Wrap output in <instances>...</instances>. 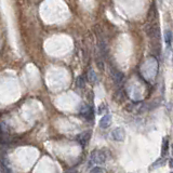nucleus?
<instances>
[{"mask_svg": "<svg viewBox=\"0 0 173 173\" xmlns=\"http://www.w3.org/2000/svg\"><path fill=\"white\" fill-rule=\"evenodd\" d=\"M172 39H173V36H172V31L170 30V29H167L166 31H164V41H166L167 45H171V42H172Z\"/></svg>", "mask_w": 173, "mask_h": 173, "instance_id": "obj_8", "label": "nucleus"}, {"mask_svg": "<svg viewBox=\"0 0 173 173\" xmlns=\"http://www.w3.org/2000/svg\"><path fill=\"white\" fill-rule=\"evenodd\" d=\"M144 30L149 38H156V39L159 38V28H158V26H156V25H153V24L146 25V26L144 27Z\"/></svg>", "mask_w": 173, "mask_h": 173, "instance_id": "obj_2", "label": "nucleus"}, {"mask_svg": "<svg viewBox=\"0 0 173 173\" xmlns=\"http://www.w3.org/2000/svg\"><path fill=\"white\" fill-rule=\"evenodd\" d=\"M88 79H89V81L92 82V83L98 81V76H96L95 71H94L93 69H90V70L88 71Z\"/></svg>", "mask_w": 173, "mask_h": 173, "instance_id": "obj_9", "label": "nucleus"}, {"mask_svg": "<svg viewBox=\"0 0 173 173\" xmlns=\"http://www.w3.org/2000/svg\"><path fill=\"white\" fill-rule=\"evenodd\" d=\"M164 158H163V156H162L161 158H159V159L157 160V161H155L154 162L153 164H151V170H153V169H156V168H159V167H161L162 164L164 163Z\"/></svg>", "mask_w": 173, "mask_h": 173, "instance_id": "obj_10", "label": "nucleus"}, {"mask_svg": "<svg viewBox=\"0 0 173 173\" xmlns=\"http://www.w3.org/2000/svg\"><path fill=\"white\" fill-rule=\"evenodd\" d=\"M169 166H170V168L173 169V158H171V159L169 160Z\"/></svg>", "mask_w": 173, "mask_h": 173, "instance_id": "obj_14", "label": "nucleus"}, {"mask_svg": "<svg viewBox=\"0 0 173 173\" xmlns=\"http://www.w3.org/2000/svg\"><path fill=\"white\" fill-rule=\"evenodd\" d=\"M90 159L93 163L96 164H102L106 161V155L103 151H93L90 155Z\"/></svg>", "mask_w": 173, "mask_h": 173, "instance_id": "obj_1", "label": "nucleus"}, {"mask_svg": "<svg viewBox=\"0 0 173 173\" xmlns=\"http://www.w3.org/2000/svg\"><path fill=\"white\" fill-rule=\"evenodd\" d=\"M80 114L86 118V120H93V111L88 105H82L81 109H80Z\"/></svg>", "mask_w": 173, "mask_h": 173, "instance_id": "obj_5", "label": "nucleus"}, {"mask_svg": "<svg viewBox=\"0 0 173 173\" xmlns=\"http://www.w3.org/2000/svg\"><path fill=\"white\" fill-rule=\"evenodd\" d=\"M90 138H91V132L90 131H84L82 133H80L79 135L77 136V141L82 145V146H86L89 142Z\"/></svg>", "mask_w": 173, "mask_h": 173, "instance_id": "obj_6", "label": "nucleus"}, {"mask_svg": "<svg viewBox=\"0 0 173 173\" xmlns=\"http://www.w3.org/2000/svg\"><path fill=\"white\" fill-rule=\"evenodd\" d=\"M111 116L109 115V114L105 115L104 117L100 120V127H101V128H103V129L108 128V127L111 126Z\"/></svg>", "mask_w": 173, "mask_h": 173, "instance_id": "obj_7", "label": "nucleus"}, {"mask_svg": "<svg viewBox=\"0 0 173 173\" xmlns=\"http://www.w3.org/2000/svg\"><path fill=\"white\" fill-rule=\"evenodd\" d=\"M168 148H169V143H168V139L164 138L163 139V143H162V149H161V154L162 156H164L167 154V151H168Z\"/></svg>", "mask_w": 173, "mask_h": 173, "instance_id": "obj_11", "label": "nucleus"}, {"mask_svg": "<svg viewBox=\"0 0 173 173\" xmlns=\"http://www.w3.org/2000/svg\"><path fill=\"white\" fill-rule=\"evenodd\" d=\"M76 84H77V86L79 88V89H82V88H84V84H86V82H84V79H83V77H82V76H79V77L77 78Z\"/></svg>", "mask_w": 173, "mask_h": 173, "instance_id": "obj_12", "label": "nucleus"}, {"mask_svg": "<svg viewBox=\"0 0 173 173\" xmlns=\"http://www.w3.org/2000/svg\"><path fill=\"white\" fill-rule=\"evenodd\" d=\"M111 78H113L114 82H115L116 84H120L124 79V75L120 70H118V69H111Z\"/></svg>", "mask_w": 173, "mask_h": 173, "instance_id": "obj_4", "label": "nucleus"}, {"mask_svg": "<svg viewBox=\"0 0 173 173\" xmlns=\"http://www.w3.org/2000/svg\"><path fill=\"white\" fill-rule=\"evenodd\" d=\"M91 172H92V173H96V172H104V170H103L102 168H100V167H95V168L91 169Z\"/></svg>", "mask_w": 173, "mask_h": 173, "instance_id": "obj_13", "label": "nucleus"}, {"mask_svg": "<svg viewBox=\"0 0 173 173\" xmlns=\"http://www.w3.org/2000/svg\"><path fill=\"white\" fill-rule=\"evenodd\" d=\"M111 136L115 141L118 142H123L124 139H126V132H124L123 128H116L115 130L111 133Z\"/></svg>", "mask_w": 173, "mask_h": 173, "instance_id": "obj_3", "label": "nucleus"}, {"mask_svg": "<svg viewBox=\"0 0 173 173\" xmlns=\"http://www.w3.org/2000/svg\"><path fill=\"white\" fill-rule=\"evenodd\" d=\"M172 148H173V145H172Z\"/></svg>", "mask_w": 173, "mask_h": 173, "instance_id": "obj_15", "label": "nucleus"}]
</instances>
